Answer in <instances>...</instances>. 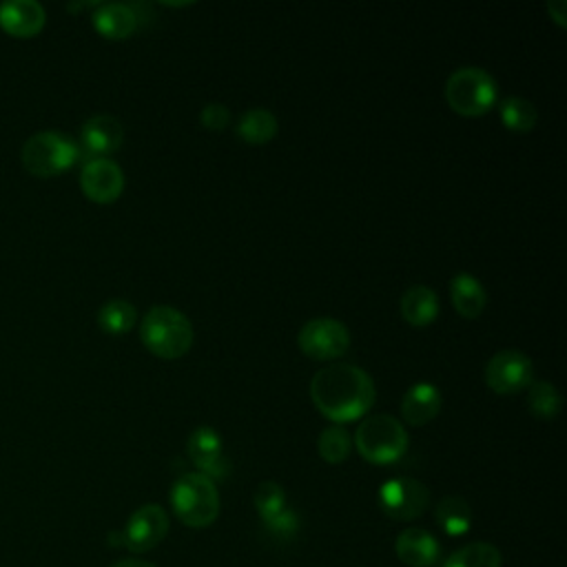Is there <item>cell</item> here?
Segmentation results:
<instances>
[{
    "label": "cell",
    "mask_w": 567,
    "mask_h": 567,
    "mask_svg": "<svg viewBox=\"0 0 567 567\" xmlns=\"http://www.w3.org/2000/svg\"><path fill=\"white\" fill-rule=\"evenodd\" d=\"M94 29L109 40H124L138 29V14L132 5L124 3H104L91 16Z\"/></svg>",
    "instance_id": "15"
},
{
    "label": "cell",
    "mask_w": 567,
    "mask_h": 567,
    "mask_svg": "<svg viewBox=\"0 0 567 567\" xmlns=\"http://www.w3.org/2000/svg\"><path fill=\"white\" fill-rule=\"evenodd\" d=\"M138 322V310L127 299H109L100 312H98V324L104 333L118 337L130 333Z\"/></svg>",
    "instance_id": "22"
},
{
    "label": "cell",
    "mask_w": 567,
    "mask_h": 567,
    "mask_svg": "<svg viewBox=\"0 0 567 567\" xmlns=\"http://www.w3.org/2000/svg\"><path fill=\"white\" fill-rule=\"evenodd\" d=\"M297 344H299L301 353L308 355L310 359L331 361V359H340L342 355L348 353L350 331L340 320L315 318L301 326V331L297 335Z\"/></svg>",
    "instance_id": "7"
},
{
    "label": "cell",
    "mask_w": 567,
    "mask_h": 567,
    "mask_svg": "<svg viewBox=\"0 0 567 567\" xmlns=\"http://www.w3.org/2000/svg\"><path fill=\"white\" fill-rule=\"evenodd\" d=\"M530 412L539 419H554L563 408V397L550 382H532L528 386Z\"/></svg>",
    "instance_id": "26"
},
{
    "label": "cell",
    "mask_w": 567,
    "mask_h": 567,
    "mask_svg": "<svg viewBox=\"0 0 567 567\" xmlns=\"http://www.w3.org/2000/svg\"><path fill=\"white\" fill-rule=\"evenodd\" d=\"M124 140V127L122 122L113 115H94L83 124L81 132V153H87V160L91 158H107L115 153L122 147Z\"/></svg>",
    "instance_id": "13"
},
{
    "label": "cell",
    "mask_w": 567,
    "mask_h": 567,
    "mask_svg": "<svg viewBox=\"0 0 567 567\" xmlns=\"http://www.w3.org/2000/svg\"><path fill=\"white\" fill-rule=\"evenodd\" d=\"M140 340L160 359H180L194 346L196 333L186 315L173 306H153L145 315Z\"/></svg>",
    "instance_id": "2"
},
{
    "label": "cell",
    "mask_w": 567,
    "mask_h": 567,
    "mask_svg": "<svg viewBox=\"0 0 567 567\" xmlns=\"http://www.w3.org/2000/svg\"><path fill=\"white\" fill-rule=\"evenodd\" d=\"M47 14L36 0H8L0 5V27L14 38H34L45 27Z\"/></svg>",
    "instance_id": "14"
},
{
    "label": "cell",
    "mask_w": 567,
    "mask_h": 567,
    "mask_svg": "<svg viewBox=\"0 0 567 567\" xmlns=\"http://www.w3.org/2000/svg\"><path fill=\"white\" fill-rule=\"evenodd\" d=\"M167 532H169V515L164 513V508L156 506V503H149V506H143L132 515L127 528L122 532V539L124 545H127L132 552L143 554L160 545Z\"/></svg>",
    "instance_id": "11"
},
{
    "label": "cell",
    "mask_w": 567,
    "mask_h": 567,
    "mask_svg": "<svg viewBox=\"0 0 567 567\" xmlns=\"http://www.w3.org/2000/svg\"><path fill=\"white\" fill-rule=\"evenodd\" d=\"M451 299H453V306L461 315V318L477 320L479 315L485 310L488 293L474 275L459 273L451 282Z\"/></svg>",
    "instance_id": "19"
},
{
    "label": "cell",
    "mask_w": 567,
    "mask_h": 567,
    "mask_svg": "<svg viewBox=\"0 0 567 567\" xmlns=\"http://www.w3.org/2000/svg\"><path fill=\"white\" fill-rule=\"evenodd\" d=\"M318 451H320V457L326 461V464H342L348 459L350 451H353V439H350V432L335 423V426H329L322 430L320 439H318Z\"/></svg>",
    "instance_id": "24"
},
{
    "label": "cell",
    "mask_w": 567,
    "mask_h": 567,
    "mask_svg": "<svg viewBox=\"0 0 567 567\" xmlns=\"http://www.w3.org/2000/svg\"><path fill=\"white\" fill-rule=\"evenodd\" d=\"M357 453L374 466L399 461L408 451V432L393 415H372L355 432Z\"/></svg>",
    "instance_id": "4"
},
{
    "label": "cell",
    "mask_w": 567,
    "mask_h": 567,
    "mask_svg": "<svg viewBox=\"0 0 567 567\" xmlns=\"http://www.w3.org/2000/svg\"><path fill=\"white\" fill-rule=\"evenodd\" d=\"M534 363L521 350L496 353L485 366V384L496 395H515L532 384Z\"/></svg>",
    "instance_id": "8"
},
{
    "label": "cell",
    "mask_w": 567,
    "mask_h": 567,
    "mask_svg": "<svg viewBox=\"0 0 567 567\" xmlns=\"http://www.w3.org/2000/svg\"><path fill=\"white\" fill-rule=\"evenodd\" d=\"M81 188L91 202L111 205L124 192V173L109 158H91L83 164Z\"/></svg>",
    "instance_id": "10"
},
{
    "label": "cell",
    "mask_w": 567,
    "mask_h": 567,
    "mask_svg": "<svg viewBox=\"0 0 567 567\" xmlns=\"http://www.w3.org/2000/svg\"><path fill=\"white\" fill-rule=\"evenodd\" d=\"M441 406H444V399H441L439 389L421 382L406 391V395L402 399V415L408 426L419 428V426L430 423L439 415Z\"/></svg>",
    "instance_id": "16"
},
{
    "label": "cell",
    "mask_w": 567,
    "mask_h": 567,
    "mask_svg": "<svg viewBox=\"0 0 567 567\" xmlns=\"http://www.w3.org/2000/svg\"><path fill=\"white\" fill-rule=\"evenodd\" d=\"M430 503L428 488L408 477H397L380 488V506L395 521H412L421 517Z\"/></svg>",
    "instance_id": "9"
},
{
    "label": "cell",
    "mask_w": 567,
    "mask_h": 567,
    "mask_svg": "<svg viewBox=\"0 0 567 567\" xmlns=\"http://www.w3.org/2000/svg\"><path fill=\"white\" fill-rule=\"evenodd\" d=\"M444 91L455 113L477 118L494 107L498 85L494 76L481 67H461L448 76Z\"/></svg>",
    "instance_id": "5"
},
{
    "label": "cell",
    "mask_w": 567,
    "mask_h": 567,
    "mask_svg": "<svg viewBox=\"0 0 567 567\" xmlns=\"http://www.w3.org/2000/svg\"><path fill=\"white\" fill-rule=\"evenodd\" d=\"M171 506L186 528H207L220 515V494L209 477L188 472L173 483Z\"/></svg>",
    "instance_id": "3"
},
{
    "label": "cell",
    "mask_w": 567,
    "mask_h": 567,
    "mask_svg": "<svg viewBox=\"0 0 567 567\" xmlns=\"http://www.w3.org/2000/svg\"><path fill=\"white\" fill-rule=\"evenodd\" d=\"M256 508L264 523L273 521L278 515L286 510V492L275 481H264L256 490Z\"/></svg>",
    "instance_id": "27"
},
{
    "label": "cell",
    "mask_w": 567,
    "mask_h": 567,
    "mask_svg": "<svg viewBox=\"0 0 567 567\" xmlns=\"http://www.w3.org/2000/svg\"><path fill=\"white\" fill-rule=\"evenodd\" d=\"M278 134V118L269 109H248L237 122V136L248 145H267Z\"/></svg>",
    "instance_id": "20"
},
{
    "label": "cell",
    "mask_w": 567,
    "mask_h": 567,
    "mask_svg": "<svg viewBox=\"0 0 567 567\" xmlns=\"http://www.w3.org/2000/svg\"><path fill=\"white\" fill-rule=\"evenodd\" d=\"M374 397L370 374L353 363H331L315 372L310 382L315 408L340 426L361 419L372 408Z\"/></svg>",
    "instance_id": "1"
},
{
    "label": "cell",
    "mask_w": 567,
    "mask_h": 567,
    "mask_svg": "<svg viewBox=\"0 0 567 567\" xmlns=\"http://www.w3.org/2000/svg\"><path fill=\"white\" fill-rule=\"evenodd\" d=\"M547 14L550 19L558 25V27H565L567 25V3L565 0H550L547 3Z\"/></svg>",
    "instance_id": "30"
},
{
    "label": "cell",
    "mask_w": 567,
    "mask_h": 567,
    "mask_svg": "<svg viewBox=\"0 0 567 567\" xmlns=\"http://www.w3.org/2000/svg\"><path fill=\"white\" fill-rule=\"evenodd\" d=\"M269 530H271V534H275L278 539H291V537H295L297 534V530H299V519H297V515L293 513V510H284L282 515H278L273 521H269V523H264Z\"/></svg>",
    "instance_id": "29"
},
{
    "label": "cell",
    "mask_w": 567,
    "mask_h": 567,
    "mask_svg": "<svg viewBox=\"0 0 567 567\" xmlns=\"http://www.w3.org/2000/svg\"><path fill=\"white\" fill-rule=\"evenodd\" d=\"M188 457L198 466L200 474L209 477L211 481H222L231 474V461L224 457L222 439L209 426L194 430L192 436H188Z\"/></svg>",
    "instance_id": "12"
},
{
    "label": "cell",
    "mask_w": 567,
    "mask_h": 567,
    "mask_svg": "<svg viewBox=\"0 0 567 567\" xmlns=\"http://www.w3.org/2000/svg\"><path fill=\"white\" fill-rule=\"evenodd\" d=\"M200 122L209 132H224L231 122V111L222 102H209L200 113Z\"/></svg>",
    "instance_id": "28"
},
{
    "label": "cell",
    "mask_w": 567,
    "mask_h": 567,
    "mask_svg": "<svg viewBox=\"0 0 567 567\" xmlns=\"http://www.w3.org/2000/svg\"><path fill=\"white\" fill-rule=\"evenodd\" d=\"M436 523L448 537H464L472 528V508L461 496H446L436 506Z\"/></svg>",
    "instance_id": "21"
},
{
    "label": "cell",
    "mask_w": 567,
    "mask_h": 567,
    "mask_svg": "<svg viewBox=\"0 0 567 567\" xmlns=\"http://www.w3.org/2000/svg\"><path fill=\"white\" fill-rule=\"evenodd\" d=\"M444 567H501V552L490 543H470L451 554Z\"/></svg>",
    "instance_id": "25"
},
{
    "label": "cell",
    "mask_w": 567,
    "mask_h": 567,
    "mask_svg": "<svg viewBox=\"0 0 567 567\" xmlns=\"http://www.w3.org/2000/svg\"><path fill=\"white\" fill-rule=\"evenodd\" d=\"M397 556L410 567H432L439 558V543L430 532L408 528L397 539Z\"/></svg>",
    "instance_id": "17"
},
{
    "label": "cell",
    "mask_w": 567,
    "mask_h": 567,
    "mask_svg": "<svg viewBox=\"0 0 567 567\" xmlns=\"http://www.w3.org/2000/svg\"><path fill=\"white\" fill-rule=\"evenodd\" d=\"M439 297L430 286L417 284L402 295V315L410 326H430L439 318Z\"/></svg>",
    "instance_id": "18"
},
{
    "label": "cell",
    "mask_w": 567,
    "mask_h": 567,
    "mask_svg": "<svg viewBox=\"0 0 567 567\" xmlns=\"http://www.w3.org/2000/svg\"><path fill=\"white\" fill-rule=\"evenodd\" d=\"M498 115H501L503 127L515 134H528L537 127V122H539L537 107L530 100L519 98V96H510L503 100L498 107Z\"/></svg>",
    "instance_id": "23"
},
{
    "label": "cell",
    "mask_w": 567,
    "mask_h": 567,
    "mask_svg": "<svg viewBox=\"0 0 567 567\" xmlns=\"http://www.w3.org/2000/svg\"><path fill=\"white\" fill-rule=\"evenodd\" d=\"M81 158V147L58 132H40L32 136L21 151L23 167L36 177H53L70 171Z\"/></svg>",
    "instance_id": "6"
},
{
    "label": "cell",
    "mask_w": 567,
    "mask_h": 567,
    "mask_svg": "<svg viewBox=\"0 0 567 567\" xmlns=\"http://www.w3.org/2000/svg\"><path fill=\"white\" fill-rule=\"evenodd\" d=\"M111 567H156V565H151L147 560H140V558H124V560L113 563Z\"/></svg>",
    "instance_id": "31"
}]
</instances>
